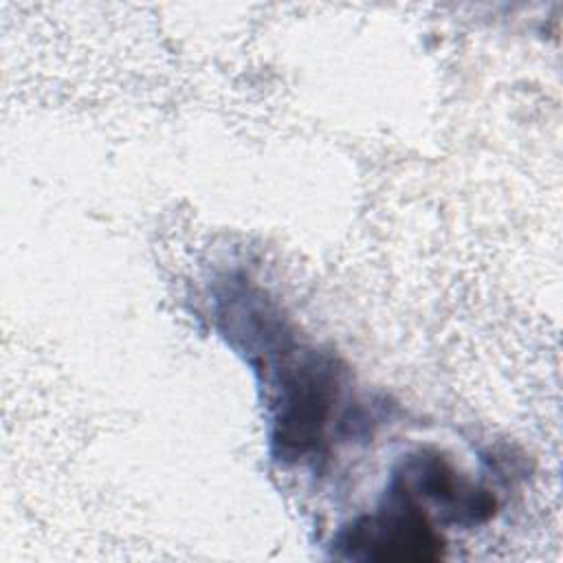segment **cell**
<instances>
[{
  "label": "cell",
  "instance_id": "obj_1",
  "mask_svg": "<svg viewBox=\"0 0 563 563\" xmlns=\"http://www.w3.org/2000/svg\"><path fill=\"white\" fill-rule=\"evenodd\" d=\"M341 391L339 369L330 356L308 352L279 374L273 442L284 457H301L323 442Z\"/></svg>",
  "mask_w": 563,
  "mask_h": 563
},
{
  "label": "cell",
  "instance_id": "obj_2",
  "mask_svg": "<svg viewBox=\"0 0 563 563\" xmlns=\"http://www.w3.org/2000/svg\"><path fill=\"white\" fill-rule=\"evenodd\" d=\"M352 559L427 561L440 556L442 541L413 499V490L396 477L385 506L354 521L336 541Z\"/></svg>",
  "mask_w": 563,
  "mask_h": 563
}]
</instances>
